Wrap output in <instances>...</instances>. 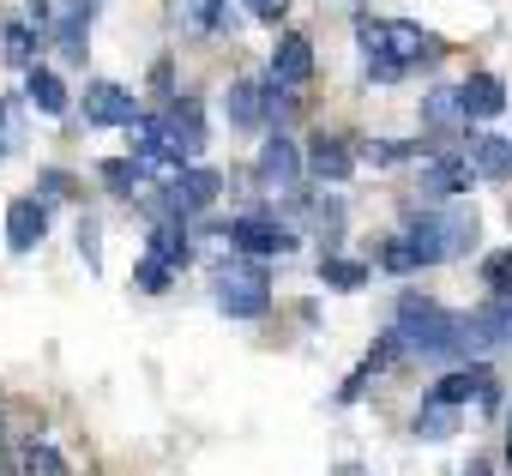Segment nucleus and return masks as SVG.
Returning a JSON list of instances; mask_svg holds the SVG:
<instances>
[{
	"label": "nucleus",
	"instance_id": "obj_1",
	"mask_svg": "<svg viewBox=\"0 0 512 476\" xmlns=\"http://www.w3.org/2000/svg\"><path fill=\"white\" fill-rule=\"evenodd\" d=\"M392 338L404 344V356H422V362H452V356H464V326H458V314H446V308L428 302V296H404V302H398Z\"/></svg>",
	"mask_w": 512,
	"mask_h": 476
},
{
	"label": "nucleus",
	"instance_id": "obj_2",
	"mask_svg": "<svg viewBox=\"0 0 512 476\" xmlns=\"http://www.w3.org/2000/svg\"><path fill=\"white\" fill-rule=\"evenodd\" d=\"M404 242L416 254V266H440V260H458L476 248V211H416L404 223Z\"/></svg>",
	"mask_w": 512,
	"mask_h": 476
},
{
	"label": "nucleus",
	"instance_id": "obj_3",
	"mask_svg": "<svg viewBox=\"0 0 512 476\" xmlns=\"http://www.w3.org/2000/svg\"><path fill=\"white\" fill-rule=\"evenodd\" d=\"M356 43H362V55H386V61H398L404 73L416 67V61H434L440 55V43L422 31V25H410V19H362L356 25Z\"/></svg>",
	"mask_w": 512,
	"mask_h": 476
},
{
	"label": "nucleus",
	"instance_id": "obj_4",
	"mask_svg": "<svg viewBox=\"0 0 512 476\" xmlns=\"http://www.w3.org/2000/svg\"><path fill=\"white\" fill-rule=\"evenodd\" d=\"M211 302H217V314H229V320H260V314L272 308V290H266L260 272H217Z\"/></svg>",
	"mask_w": 512,
	"mask_h": 476
},
{
	"label": "nucleus",
	"instance_id": "obj_5",
	"mask_svg": "<svg viewBox=\"0 0 512 476\" xmlns=\"http://www.w3.org/2000/svg\"><path fill=\"white\" fill-rule=\"evenodd\" d=\"M229 248H235V254H253V260H272V254H290V248H296V229L278 223V217L247 211V217L229 223Z\"/></svg>",
	"mask_w": 512,
	"mask_h": 476
},
{
	"label": "nucleus",
	"instance_id": "obj_6",
	"mask_svg": "<svg viewBox=\"0 0 512 476\" xmlns=\"http://www.w3.org/2000/svg\"><path fill=\"white\" fill-rule=\"evenodd\" d=\"M253 181H260L266 193H296V181H302V151H296V139H266L260 145V157H253Z\"/></svg>",
	"mask_w": 512,
	"mask_h": 476
},
{
	"label": "nucleus",
	"instance_id": "obj_7",
	"mask_svg": "<svg viewBox=\"0 0 512 476\" xmlns=\"http://www.w3.org/2000/svg\"><path fill=\"white\" fill-rule=\"evenodd\" d=\"M314 79V43L302 31H284L272 49V91H302Z\"/></svg>",
	"mask_w": 512,
	"mask_h": 476
},
{
	"label": "nucleus",
	"instance_id": "obj_8",
	"mask_svg": "<svg viewBox=\"0 0 512 476\" xmlns=\"http://www.w3.org/2000/svg\"><path fill=\"white\" fill-rule=\"evenodd\" d=\"M85 121L91 127H133L139 121V103L115 79H97V85H85Z\"/></svg>",
	"mask_w": 512,
	"mask_h": 476
},
{
	"label": "nucleus",
	"instance_id": "obj_9",
	"mask_svg": "<svg viewBox=\"0 0 512 476\" xmlns=\"http://www.w3.org/2000/svg\"><path fill=\"white\" fill-rule=\"evenodd\" d=\"M43 235H49V205H43L37 193H31V199H13V205H7V248H13V254H31Z\"/></svg>",
	"mask_w": 512,
	"mask_h": 476
},
{
	"label": "nucleus",
	"instance_id": "obj_10",
	"mask_svg": "<svg viewBox=\"0 0 512 476\" xmlns=\"http://www.w3.org/2000/svg\"><path fill=\"white\" fill-rule=\"evenodd\" d=\"M217 193H223V175H217V169H181V175L169 181V193H163V199H169V211H175V217H187V211H205Z\"/></svg>",
	"mask_w": 512,
	"mask_h": 476
},
{
	"label": "nucleus",
	"instance_id": "obj_11",
	"mask_svg": "<svg viewBox=\"0 0 512 476\" xmlns=\"http://www.w3.org/2000/svg\"><path fill=\"white\" fill-rule=\"evenodd\" d=\"M163 133H169V145H175V157H181V169L205 151V127H199V103H169L163 115Z\"/></svg>",
	"mask_w": 512,
	"mask_h": 476
},
{
	"label": "nucleus",
	"instance_id": "obj_12",
	"mask_svg": "<svg viewBox=\"0 0 512 476\" xmlns=\"http://www.w3.org/2000/svg\"><path fill=\"white\" fill-rule=\"evenodd\" d=\"M434 398H440V404H452V410H458V404H470V398H476V404H494V374H488V362L452 368V374L434 386Z\"/></svg>",
	"mask_w": 512,
	"mask_h": 476
},
{
	"label": "nucleus",
	"instance_id": "obj_13",
	"mask_svg": "<svg viewBox=\"0 0 512 476\" xmlns=\"http://www.w3.org/2000/svg\"><path fill=\"white\" fill-rule=\"evenodd\" d=\"M223 109H229V121H235V127H266V115L278 109V91H266L260 79H235Z\"/></svg>",
	"mask_w": 512,
	"mask_h": 476
},
{
	"label": "nucleus",
	"instance_id": "obj_14",
	"mask_svg": "<svg viewBox=\"0 0 512 476\" xmlns=\"http://www.w3.org/2000/svg\"><path fill=\"white\" fill-rule=\"evenodd\" d=\"M458 109H464V121H494V115L506 109V85H500L494 73H470V79L458 85Z\"/></svg>",
	"mask_w": 512,
	"mask_h": 476
},
{
	"label": "nucleus",
	"instance_id": "obj_15",
	"mask_svg": "<svg viewBox=\"0 0 512 476\" xmlns=\"http://www.w3.org/2000/svg\"><path fill=\"white\" fill-rule=\"evenodd\" d=\"M470 181H476L470 157H428L422 163V193H434V199H458V193H470Z\"/></svg>",
	"mask_w": 512,
	"mask_h": 476
},
{
	"label": "nucleus",
	"instance_id": "obj_16",
	"mask_svg": "<svg viewBox=\"0 0 512 476\" xmlns=\"http://www.w3.org/2000/svg\"><path fill=\"white\" fill-rule=\"evenodd\" d=\"M308 169H314L320 181H344V175L356 169V151H350V139H338V133H320V139L308 145Z\"/></svg>",
	"mask_w": 512,
	"mask_h": 476
},
{
	"label": "nucleus",
	"instance_id": "obj_17",
	"mask_svg": "<svg viewBox=\"0 0 512 476\" xmlns=\"http://www.w3.org/2000/svg\"><path fill=\"white\" fill-rule=\"evenodd\" d=\"M85 31H91V0H73V7L61 13V25H55V43H61V61L67 67H85Z\"/></svg>",
	"mask_w": 512,
	"mask_h": 476
},
{
	"label": "nucleus",
	"instance_id": "obj_18",
	"mask_svg": "<svg viewBox=\"0 0 512 476\" xmlns=\"http://www.w3.org/2000/svg\"><path fill=\"white\" fill-rule=\"evenodd\" d=\"M470 169L488 175V181H506V175H512V139H500V133H470Z\"/></svg>",
	"mask_w": 512,
	"mask_h": 476
},
{
	"label": "nucleus",
	"instance_id": "obj_19",
	"mask_svg": "<svg viewBox=\"0 0 512 476\" xmlns=\"http://www.w3.org/2000/svg\"><path fill=\"white\" fill-rule=\"evenodd\" d=\"M175 19H181L187 37H211V31L229 25V7L223 0H175Z\"/></svg>",
	"mask_w": 512,
	"mask_h": 476
},
{
	"label": "nucleus",
	"instance_id": "obj_20",
	"mask_svg": "<svg viewBox=\"0 0 512 476\" xmlns=\"http://www.w3.org/2000/svg\"><path fill=\"white\" fill-rule=\"evenodd\" d=\"M25 97H31V109H43V115H67V85H61L49 67H31V73H25Z\"/></svg>",
	"mask_w": 512,
	"mask_h": 476
},
{
	"label": "nucleus",
	"instance_id": "obj_21",
	"mask_svg": "<svg viewBox=\"0 0 512 476\" xmlns=\"http://www.w3.org/2000/svg\"><path fill=\"white\" fill-rule=\"evenodd\" d=\"M187 254H193V248H187L181 223H157V229H151V260H163L169 272H181V266H187Z\"/></svg>",
	"mask_w": 512,
	"mask_h": 476
},
{
	"label": "nucleus",
	"instance_id": "obj_22",
	"mask_svg": "<svg viewBox=\"0 0 512 476\" xmlns=\"http://www.w3.org/2000/svg\"><path fill=\"white\" fill-rule=\"evenodd\" d=\"M320 284L350 296V290H362V284H368V266H362V260H338V254H326V260H320Z\"/></svg>",
	"mask_w": 512,
	"mask_h": 476
},
{
	"label": "nucleus",
	"instance_id": "obj_23",
	"mask_svg": "<svg viewBox=\"0 0 512 476\" xmlns=\"http://www.w3.org/2000/svg\"><path fill=\"white\" fill-rule=\"evenodd\" d=\"M452 428H458V410H452V404H440V398H434V404H422V410H416V422H410V434H416V440H446Z\"/></svg>",
	"mask_w": 512,
	"mask_h": 476
},
{
	"label": "nucleus",
	"instance_id": "obj_24",
	"mask_svg": "<svg viewBox=\"0 0 512 476\" xmlns=\"http://www.w3.org/2000/svg\"><path fill=\"white\" fill-rule=\"evenodd\" d=\"M37 43H43V37H31V25H19V19L0 31V55H7L13 67H25V73L37 67Z\"/></svg>",
	"mask_w": 512,
	"mask_h": 476
},
{
	"label": "nucleus",
	"instance_id": "obj_25",
	"mask_svg": "<svg viewBox=\"0 0 512 476\" xmlns=\"http://www.w3.org/2000/svg\"><path fill=\"white\" fill-rule=\"evenodd\" d=\"M19 476H67V464H61V452H55L49 440H25V452H19Z\"/></svg>",
	"mask_w": 512,
	"mask_h": 476
},
{
	"label": "nucleus",
	"instance_id": "obj_26",
	"mask_svg": "<svg viewBox=\"0 0 512 476\" xmlns=\"http://www.w3.org/2000/svg\"><path fill=\"white\" fill-rule=\"evenodd\" d=\"M97 175H103V181H109L115 193H145V169H139L133 157H109V163H103Z\"/></svg>",
	"mask_w": 512,
	"mask_h": 476
},
{
	"label": "nucleus",
	"instance_id": "obj_27",
	"mask_svg": "<svg viewBox=\"0 0 512 476\" xmlns=\"http://www.w3.org/2000/svg\"><path fill=\"white\" fill-rule=\"evenodd\" d=\"M482 284H488L494 296H512V248H494V254L482 260Z\"/></svg>",
	"mask_w": 512,
	"mask_h": 476
},
{
	"label": "nucleus",
	"instance_id": "obj_28",
	"mask_svg": "<svg viewBox=\"0 0 512 476\" xmlns=\"http://www.w3.org/2000/svg\"><path fill=\"white\" fill-rule=\"evenodd\" d=\"M79 260H85V272H103V229H97V217H79Z\"/></svg>",
	"mask_w": 512,
	"mask_h": 476
},
{
	"label": "nucleus",
	"instance_id": "obj_29",
	"mask_svg": "<svg viewBox=\"0 0 512 476\" xmlns=\"http://www.w3.org/2000/svg\"><path fill=\"white\" fill-rule=\"evenodd\" d=\"M169 278H175V272H169L163 260H151V254H145V260H139V272H133V284H139L145 296H163V290H169Z\"/></svg>",
	"mask_w": 512,
	"mask_h": 476
},
{
	"label": "nucleus",
	"instance_id": "obj_30",
	"mask_svg": "<svg viewBox=\"0 0 512 476\" xmlns=\"http://www.w3.org/2000/svg\"><path fill=\"white\" fill-rule=\"evenodd\" d=\"M422 109H428V121H458V115H464V109H458V85H452V91H434Z\"/></svg>",
	"mask_w": 512,
	"mask_h": 476
},
{
	"label": "nucleus",
	"instance_id": "obj_31",
	"mask_svg": "<svg viewBox=\"0 0 512 476\" xmlns=\"http://www.w3.org/2000/svg\"><path fill=\"white\" fill-rule=\"evenodd\" d=\"M67 193H73L67 169H43V175H37V199H43V205H49V199H67Z\"/></svg>",
	"mask_w": 512,
	"mask_h": 476
},
{
	"label": "nucleus",
	"instance_id": "obj_32",
	"mask_svg": "<svg viewBox=\"0 0 512 476\" xmlns=\"http://www.w3.org/2000/svg\"><path fill=\"white\" fill-rule=\"evenodd\" d=\"M380 260H386V272H416V254H410V242H404V235H392Z\"/></svg>",
	"mask_w": 512,
	"mask_h": 476
},
{
	"label": "nucleus",
	"instance_id": "obj_33",
	"mask_svg": "<svg viewBox=\"0 0 512 476\" xmlns=\"http://www.w3.org/2000/svg\"><path fill=\"white\" fill-rule=\"evenodd\" d=\"M241 7H247L253 19H266V25H278V19L290 13V0H241Z\"/></svg>",
	"mask_w": 512,
	"mask_h": 476
},
{
	"label": "nucleus",
	"instance_id": "obj_34",
	"mask_svg": "<svg viewBox=\"0 0 512 476\" xmlns=\"http://www.w3.org/2000/svg\"><path fill=\"white\" fill-rule=\"evenodd\" d=\"M368 157L374 163H398V157H410V145H368Z\"/></svg>",
	"mask_w": 512,
	"mask_h": 476
},
{
	"label": "nucleus",
	"instance_id": "obj_35",
	"mask_svg": "<svg viewBox=\"0 0 512 476\" xmlns=\"http://www.w3.org/2000/svg\"><path fill=\"white\" fill-rule=\"evenodd\" d=\"M470 476H488V470H482V464H470Z\"/></svg>",
	"mask_w": 512,
	"mask_h": 476
},
{
	"label": "nucleus",
	"instance_id": "obj_36",
	"mask_svg": "<svg viewBox=\"0 0 512 476\" xmlns=\"http://www.w3.org/2000/svg\"><path fill=\"white\" fill-rule=\"evenodd\" d=\"M506 458H512V428H506Z\"/></svg>",
	"mask_w": 512,
	"mask_h": 476
},
{
	"label": "nucleus",
	"instance_id": "obj_37",
	"mask_svg": "<svg viewBox=\"0 0 512 476\" xmlns=\"http://www.w3.org/2000/svg\"><path fill=\"white\" fill-rule=\"evenodd\" d=\"M91 7H103V0H91Z\"/></svg>",
	"mask_w": 512,
	"mask_h": 476
},
{
	"label": "nucleus",
	"instance_id": "obj_38",
	"mask_svg": "<svg viewBox=\"0 0 512 476\" xmlns=\"http://www.w3.org/2000/svg\"><path fill=\"white\" fill-rule=\"evenodd\" d=\"M356 7H362V0H356Z\"/></svg>",
	"mask_w": 512,
	"mask_h": 476
}]
</instances>
